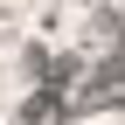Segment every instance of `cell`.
<instances>
[{"label":"cell","instance_id":"6da1fadb","mask_svg":"<svg viewBox=\"0 0 125 125\" xmlns=\"http://www.w3.org/2000/svg\"><path fill=\"white\" fill-rule=\"evenodd\" d=\"M104 104H118V56H104L97 70H90V83L70 97V118L76 111H104Z\"/></svg>","mask_w":125,"mask_h":125},{"label":"cell","instance_id":"7a4b0ae2","mask_svg":"<svg viewBox=\"0 0 125 125\" xmlns=\"http://www.w3.org/2000/svg\"><path fill=\"white\" fill-rule=\"evenodd\" d=\"M21 125H70V90H35L21 104Z\"/></svg>","mask_w":125,"mask_h":125}]
</instances>
